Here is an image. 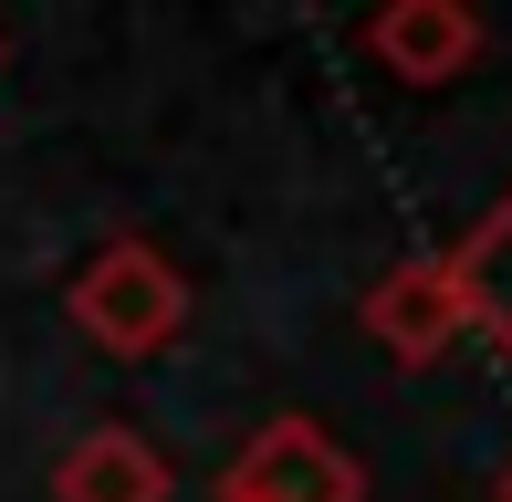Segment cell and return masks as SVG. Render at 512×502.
<instances>
[{
	"mask_svg": "<svg viewBox=\"0 0 512 502\" xmlns=\"http://www.w3.org/2000/svg\"><path fill=\"white\" fill-rule=\"evenodd\" d=\"M63 314H74V335L115 367H157V356L189 335V272L168 262L157 241H105L95 262L74 272V293H63Z\"/></svg>",
	"mask_w": 512,
	"mask_h": 502,
	"instance_id": "obj_1",
	"label": "cell"
},
{
	"mask_svg": "<svg viewBox=\"0 0 512 502\" xmlns=\"http://www.w3.org/2000/svg\"><path fill=\"white\" fill-rule=\"evenodd\" d=\"M220 502H366V471H356V450L335 440L324 419H262L241 450H230V471H220Z\"/></svg>",
	"mask_w": 512,
	"mask_h": 502,
	"instance_id": "obj_2",
	"label": "cell"
},
{
	"mask_svg": "<svg viewBox=\"0 0 512 502\" xmlns=\"http://www.w3.org/2000/svg\"><path fill=\"white\" fill-rule=\"evenodd\" d=\"M356 42H366V63H377L387 84L450 95V84L481 63V11H471V0H387Z\"/></svg>",
	"mask_w": 512,
	"mask_h": 502,
	"instance_id": "obj_3",
	"label": "cell"
},
{
	"mask_svg": "<svg viewBox=\"0 0 512 502\" xmlns=\"http://www.w3.org/2000/svg\"><path fill=\"white\" fill-rule=\"evenodd\" d=\"M356 325L377 335L398 367H439V356L460 346V293H450V262H439V251H418V262L377 272V283H366V304H356Z\"/></svg>",
	"mask_w": 512,
	"mask_h": 502,
	"instance_id": "obj_4",
	"label": "cell"
},
{
	"mask_svg": "<svg viewBox=\"0 0 512 502\" xmlns=\"http://www.w3.org/2000/svg\"><path fill=\"white\" fill-rule=\"evenodd\" d=\"M439 262H450V293H460V335H481V346L512 367V189L439 251Z\"/></svg>",
	"mask_w": 512,
	"mask_h": 502,
	"instance_id": "obj_5",
	"label": "cell"
},
{
	"mask_svg": "<svg viewBox=\"0 0 512 502\" xmlns=\"http://www.w3.org/2000/svg\"><path fill=\"white\" fill-rule=\"evenodd\" d=\"M53 502H168V461H157L147 429H84L53 461Z\"/></svg>",
	"mask_w": 512,
	"mask_h": 502,
	"instance_id": "obj_6",
	"label": "cell"
},
{
	"mask_svg": "<svg viewBox=\"0 0 512 502\" xmlns=\"http://www.w3.org/2000/svg\"><path fill=\"white\" fill-rule=\"evenodd\" d=\"M502 502H512V461H502Z\"/></svg>",
	"mask_w": 512,
	"mask_h": 502,
	"instance_id": "obj_7",
	"label": "cell"
},
{
	"mask_svg": "<svg viewBox=\"0 0 512 502\" xmlns=\"http://www.w3.org/2000/svg\"><path fill=\"white\" fill-rule=\"evenodd\" d=\"M209 502H220V492H209Z\"/></svg>",
	"mask_w": 512,
	"mask_h": 502,
	"instance_id": "obj_8",
	"label": "cell"
}]
</instances>
